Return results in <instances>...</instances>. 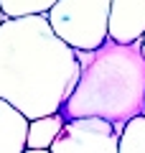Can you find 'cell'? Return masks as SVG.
I'll return each mask as SVG.
<instances>
[{
    "label": "cell",
    "mask_w": 145,
    "mask_h": 153,
    "mask_svg": "<svg viewBox=\"0 0 145 153\" xmlns=\"http://www.w3.org/2000/svg\"><path fill=\"white\" fill-rule=\"evenodd\" d=\"M120 153H145V115L125 125L120 135Z\"/></svg>",
    "instance_id": "9c48e42d"
},
{
    "label": "cell",
    "mask_w": 145,
    "mask_h": 153,
    "mask_svg": "<svg viewBox=\"0 0 145 153\" xmlns=\"http://www.w3.org/2000/svg\"><path fill=\"white\" fill-rule=\"evenodd\" d=\"M26 153H48V151H26Z\"/></svg>",
    "instance_id": "8fae6325"
},
{
    "label": "cell",
    "mask_w": 145,
    "mask_h": 153,
    "mask_svg": "<svg viewBox=\"0 0 145 153\" xmlns=\"http://www.w3.org/2000/svg\"><path fill=\"white\" fill-rule=\"evenodd\" d=\"M112 0H59L48 10V26L74 51H97L109 41Z\"/></svg>",
    "instance_id": "3957f363"
},
{
    "label": "cell",
    "mask_w": 145,
    "mask_h": 153,
    "mask_svg": "<svg viewBox=\"0 0 145 153\" xmlns=\"http://www.w3.org/2000/svg\"><path fill=\"white\" fill-rule=\"evenodd\" d=\"M76 51L66 46L46 16L5 21L0 28V100L28 123L59 115L79 82Z\"/></svg>",
    "instance_id": "6da1fadb"
},
{
    "label": "cell",
    "mask_w": 145,
    "mask_h": 153,
    "mask_svg": "<svg viewBox=\"0 0 145 153\" xmlns=\"http://www.w3.org/2000/svg\"><path fill=\"white\" fill-rule=\"evenodd\" d=\"M66 120L64 115H48V117H38V120L28 123V138L26 148L28 151H51V146L56 143V138L61 135Z\"/></svg>",
    "instance_id": "52a82bcc"
},
{
    "label": "cell",
    "mask_w": 145,
    "mask_h": 153,
    "mask_svg": "<svg viewBox=\"0 0 145 153\" xmlns=\"http://www.w3.org/2000/svg\"><path fill=\"white\" fill-rule=\"evenodd\" d=\"M59 0H0L3 13L8 21L16 18H33V16H48V10Z\"/></svg>",
    "instance_id": "ba28073f"
},
{
    "label": "cell",
    "mask_w": 145,
    "mask_h": 153,
    "mask_svg": "<svg viewBox=\"0 0 145 153\" xmlns=\"http://www.w3.org/2000/svg\"><path fill=\"white\" fill-rule=\"evenodd\" d=\"M79 82L64 102V120L97 117L115 125L122 135L125 125L145 115V51L143 41H107L97 51H76Z\"/></svg>",
    "instance_id": "7a4b0ae2"
},
{
    "label": "cell",
    "mask_w": 145,
    "mask_h": 153,
    "mask_svg": "<svg viewBox=\"0 0 145 153\" xmlns=\"http://www.w3.org/2000/svg\"><path fill=\"white\" fill-rule=\"evenodd\" d=\"M145 36V0H112L109 41L135 44Z\"/></svg>",
    "instance_id": "5b68a950"
},
{
    "label": "cell",
    "mask_w": 145,
    "mask_h": 153,
    "mask_svg": "<svg viewBox=\"0 0 145 153\" xmlns=\"http://www.w3.org/2000/svg\"><path fill=\"white\" fill-rule=\"evenodd\" d=\"M48 153H120V133L107 120H66Z\"/></svg>",
    "instance_id": "277c9868"
},
{
    "label": "cell",
    "mask_w": 145,
    "mask_h": 153,
    "mask_svg": "<svg viewBox=\"0 0 145 153\" xmlns=\"http://www.w3.org/2000/svg\"><path fill=\"white\" fill-rule=\"evenodd\" d=\"M8 18H5V13H3V5H0V28H3V23H5Z\"/></svg>",
    "instance_id": "30bf717a"
},
{
    "label": "cell",
    "mask_w": 145,
    "mask_h": 153,
    "mask_svg": "<svg viewBox=\"0 0 145 153\" xmlns=\"http://www.w3.org/2000/svg\"><path fill=\"white\" fill-rule=\"evenodd\" d=\"M28 120L16 107L0 100V153H26Z\"/></svg>",
    "instance_id": "8992f818"
},
{
    "label": "cell",
    "mask_w": 145,
    "mask_h": 153,
    "mask_svg": "<svg viewBox=\"0 0 145 153\" xmlns=\"http://www.w3.org/2000/svg\"><path fill=\"white\" fill-rule=\"evenodd\" d=\"M143 51H145V36H143Z\"/></svg>",
    "instance_id": "7c38bea8"
}]
</instances>
